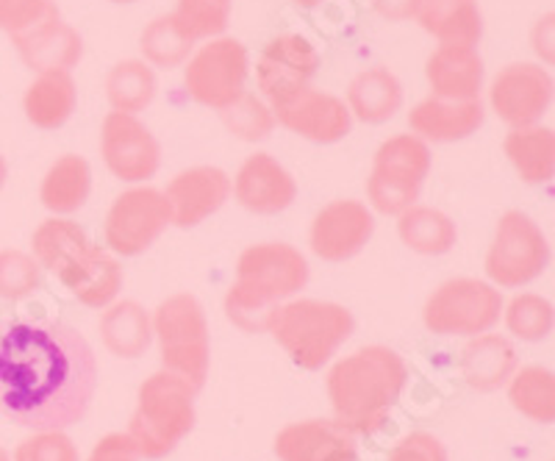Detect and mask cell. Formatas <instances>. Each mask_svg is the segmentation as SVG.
<instances>
[{"label": "cell", "instance_id": "cell-1", "mask_svg": "<svg viewBox=\"0 0 555 461\" xmlns=\"http://www.w3.org/2000/svg\"><path fill=\"white\" fill-rule=\"evenodd\" d=\"M98 386L95 350L62 322L0 325V414L20 428L62 431L87 414Z\"/></svg>", "mask_w": 555, "mask_h": 461}, {"label": "cell", "instance_id": "cell-2", "mask_svg": "<svg viewBox=\"0 0 555 461\" xmlns=\"http://www.w3.org/2000/svg\"><path fill=\"white\" fill-rule=\"evenodd\" d=\"M405 381V361L384 345L361 348L336 361L328 373V398L336 420L353 434H373L400 400Z\"/></svg>", "mask_w": 555, "mask_h": 461}, {"label": "cell", "instance_id": "cell-3", "mask_svg": "<svg viewBox=\"0 0 555 461\" xmlns=\"http://www.w3.org/2000/svg\"><path fill=\"white\" fill-rule=\"evenodd\" d=\"M309 284V261L284 242L247 247L236 265V281L225 295V315L247 334L267 331L272 309Z\"/></svg>", "mask_w": 555, "mask_h": 461}, {"label": "cell", "instance_id": "cell-4", "mask_svg": "<svg viewBox=\"0 0 555 461\" xmlns=\"http://www.w3.org/2000/svg\"><path fill=\"white\" fill-rule=\"evenodd\" d=\"M195 395L192 384L167 370L139 386V404L128 425L139 459H165L195 428Z\"/></svg>", "mask_w": 555, "mask_h": 461}, {"label": "cell", "instance_id": "cell-5", "mask_svg": "<svg viewBox=\"0 0 555 461\" xmlns=\"http://www.w3.org/2000/svg\"><path fill=\"white\" fill-rule=\"evenodd\" d=\"M356 329L353 315L339 304L322 300H295L275 306L267 320L272 340L304 370H322L331 356L350 340Z\"/></svg>", "mask_w": 555, "mask_h": 461}, {"label": "cell", "instance_id": "cell-6", "mask_svg": "<svg viewBox=\"0 0 555 461\" xmlns=\"http://www.w3.org/2000/svg\"><path fill=\"white\" fill-rule=\"evenodd\" d=\"M153 334L158 336V350L167 373H176L192 389L201 392L208 379V322L201 300L195 295H176L156 309Z\"/></svg>", "mask_w": 555, "mask_h": 461}, {"label": "cell", "instance_id": "cell-7", "mask_svg": "<svg viewBox=\"0 0 555 461\" xmlns=\"http://www.w3.org/2000/svg\"><path fill=\"white\" fill-rule=\"evenodd\" d=\"M430 170V151L414 133L391 137L375 153L366 195L380 215H403L420 197Z\"/></svg>", "mask_w": 555, "mask_h": 461}, {"label": "cell", "instance_id": "cell-8", "mask_svg": "<svg viewBox=\"0 0 555 461\" xmlns=\"http://www.w3.org/2000/svg\"><path fill=\"white\" fill-rule=\"evenodd\" d=\"M500 315H503V297L494 286L475 279H455L428 297L423 320L434 334L478 336L494 329Z\"/></svg>", "mask_w": 555, "mask_h": 461}, {"label": "cell", "instance_id": "cell-9", "mask_svg": "<svg viewBox=\"0 0 555 461\" xmlns=\"http://www.w3.org/2000/svg\"><path fill=\"white\" fill-rule=\"evenodd\" d=\"M550 265V245L542 228L522 212L500 217L498 236L486 256V276L498 286L517 290L530 284Z\"/></svg>", "mask_w": 555, "mask_h": 461}, {"label": "cell", "instance_id": "cell-10", "mask_svg": "<svg viewBox=\"0 0 555 461\" xmlns=\"http://www.w3.org/2000/svg\"><path fill=\"white\" fill-rule=\"evenodd\" d=\"M247 51L240 39L215 37L190 59L183 73V87L201 106L217 108L236 101L245 92Z\"/></svg>", "mask_w": 555, "mask_h": 461}, {"label": "cell", "instance_id": "cell-11", "mask_svg": "<svg viewBox=\"0 0 555 461\" xmlns=\"http://www.w3.org/2000/svg\"><path fill=\"white\" fill-rule=\"evenodd\" d=\"M170 222L172 212L165 192L151 190V187L128 190L114 201L108 212L106 242L120 256H139L165 234Z\"/></svg>", "mask_w": 555, "mask_h": 461}, {"label": "cell", "instance_id": "cell-12", "mask_svg": "<svg viewBox=\"0 0 555 461\" xmlns=\"http://www.w3.org/2000/svg\"><path fill=\"white\" fill-rule=\"evenodd\" d=\"M320 71V53L300 34H281L270 39L256 62V81L272 106H281L304 92Z\"/></svg>", "mask_w": 555, "mask_h": 461}, {"label": "cell", "instance_id": "cell-13", "mask_svg": "<svg viewBox=\"0 0 555 461\" xmlns=\"http://www.w3.org/2000/svg\"><path fill=\"white\" fill-rule=\"evenodd\" d=\"M101 153L108 170L128 183L147 181L162 165L156 137L133 114L108 112L101 128Z\"/></svg>", "mask_w": 555, "mask_h": 461}, {"label": "cell", "instance_id": "cell-14", "mask_svg": "<svg viewBox=\"0 0 555 461\" xmlns=\"http://www.w3.org/2000/svg\"><path fill=\"white\" fill-rule=\"evenodd\" d=\"M489 101L508 126H533L553 103V78L539 64H508L494 76Z\"/></svg>", "mask_w": 555, "mask_h": 461}, {"label": "cell", "instance_id": "cell-15", "mask_svg": "<svg viewBox=\"0 0 555 461\" xmlns=\"http://www.w3.org/2000/svg\"><path fill=\"white\" fill-rule=\"evenodd\" d=\"M272 114H275V123L317 145H334L345 140L353 128V114L345 101L311 87L297 92L281 106H272Z\"/></svg>", "mask_w": 555, "mask_h": 461}, {"label": "cell", "instance_id": "cell-16", "mask_svg": "<svg viewBox=\"0 0 555 461\" xmlns=\"http://www.w3.org/2000/svg\"><path fill=\"white\" fill-rule=\"evenodd\" d=\"M375 220L364 203L334 201L328 203L311 226V251L325 261H347L370 242Z\"/></svg>", "mask_w": 555, "mask_h": 461}, {"label": "cell", "instance_id": "cell-17", "mask_svg": "<svg viewBox=\"0 0 555 461\" xmlns=\"http://www.w3.org/2000/svg\"><path fill=\"white\" fill-rule=\"evenodd\" d=\"M281 461H356V434L339 420H306L275 436Z\"/></svg>", "mask_w": 555, "mask_h": 461}, {"label": "cell", "instance_id": "cell-18", "mask_svg": "<svg viewBox=\"0 0 555 461\" xmlns=\"http://www.w3.org/2000/svg\"><path fill=\"white\" fill-rule=\"evenodd\" d=\"M231 195V178L220 167H192L176 176L165 197L178 228H195L222 209Z\"/></svg>", "mask_w": 555, "mask_h": 461}, {"label": "cell", "instance_id": "cell-19", "mask_svg": "<svg viewBox=\"0 0 555 461\" xmlns=\"http://www.w3.org/2000/svg\"><path fill=\"white\" fill-rule=\"evenodd\" d=\"M12 44L34 73H69L83 56L81 34L64 23L62 12L14 37Z\"/></svg>", "mask_w": 555, "mask_h": 461}, {"label": "cell", "instance_id": "cell-20", "mask_svg": "<svg viewBox=\"0 0 555 461\" xmlns=\"http://www.w3.org/2000/svg\"><path fill=\"white\" fill-rule=\"evenodd\" d=\"M234 195L247 212L270 217L295 203L297 183L270 153H256L236 172Z\"/></svg>", "mask_w": 555, "mask_h": 461}, {"label": "cell", "instance_id": "cell-21", "mask_svg": "<svg viewBox=\"0 0 555 461\" xmlns=\"http://www.w3.org/2000/svg\"><path fill=\"white\" fill-rule=\"evenodd\" d=\"M483 103L475 101H444V98H428L416 103L409 114V126L414 137L430 142H459L467 140L483 126Z\"/></svg>", "mask_w": 555, "mask_h": 461}, {"label": "cell", "instance_id": "cell-22", "mask_svg": "<svg viewBox=\"0 0 555 461\" xmlns=\"http://www.w3.org/2000/svg\"><path fill=\"white\" fill-rule=\"evenodd\" d=\"M434 98L444 101H475L483 89V59L475 48L464 44H442L439 51L430 53L425 67Z\"/></svg>", "mask_w": 555, "mask_h": 461}, {"label": "cell", "instance_id": "cell-23", "mask_svg": "<svg viewBox=\"0 0 555 461\" xmlns=\"http://www.w3.org/2000/svg\"><path fill=\"white\" fill-rule=\"evenodd\" d=\"M34 259L39 267L51 270L59 281H67L73 272L81 267L87 259V253L92 251L87 231L73 220H44L42 226L34 231Z\"/></svg>", "mask_w": 555, "mask_h": 461}, {"label": "cell", "instance_id": "cell-24", "mask_svg": "<svg viewBox=\"0 0 555 461\" xmlns=\"http://www.w3.org/2000/svg\"><path fill=\"white\" fill-rule=\"evenodd\" d=\"M414 17L442 44L475 48L483 34L478 0H416Z\"/></svg>", "mask_w": 555, "mask_h": 461}, {"label": "cell", "instance_id": "cell-25", "mask_svg": "<svg viewBox=\"0 0 555 461\" xmlns=\"http://www.w3.org/2000/svg\"><path fill=\"white\" fill-rule=\"evenodd\" d=\"M514 373H517V350L500 334H478L461 354V375L478 392L500 389Z\"/></svg>", "mask_w": 555, "mask_h": 461}, {"label": "cell", "instance_id": "cell-26", "mask_svg": "<svg viewBox=\"0 0 555 461\" xmlns=\"http://www.w3.org/2000/svg\"><path fill=\"white\" fill-rule=\"evenodd\" d=\"M400 106H403V84L386 67H370L347 87V108L356 120L366 126H380L391 120Z\"/></svg>", "mask_w": 555, "mask_h": 461}, {"label": "cell", "instance_id": "cell-27", "mask_svg": "<svg viewBox=\"0 0 555 461\" xmlns=\"http://www.w3.org/2000/svg\"><path fill=\"white\" fill-rule=\"evenodd\" d=\"M76 103L78 89L69 73H39L37 81L28 87L23 108L34 128L56 131L73 117Z\"/></svg>", "mask_w": 555, "mask_h": 461}, {"label": "cell", "instance_id": "cell-28", "mask_svg": "<svg viewBox=\"0 0 555 461\" xmlns=\"http://www.w3.org/2000/svg\"><path fill=\"white\" fill-rule=\"evenodd\" d=\"M101 340L114 356L120 359H139L151 348L153 322L147 311L133 300L106 306L101 317Z\"/></svg>", "mask_w": 555, "mask_h": 461}, {"label": "cell", "instance_id": "cell-29", "mask_svg": "<svg viewBox=\"0 0 555 461\" xmlns=\"http://www.w3.org/2000/svg\"><path fill=\"white\" fill-rule=\"evenodd\" d=\"M64 286L89 309H106L122 290V267L103 247L92 245L87 259Z\"/></svg>", "mask_w": 555, "mask_h": 461}, {"label": "cell", "instance_id": "cell-30", "mask_svg": "<svg viewBox=\"0 0 555 461\" xmlns=\"http://www.w3.org/2000/svg\"><path fill=\"white\" fill-rule=\"evenodd\" d=\"M89 190H92V170H89L87 158L67 153L48 170L39 197H42L44 209L56 212V215H73L87 203Z\"/></svg>", "mask_w": 555, "mask_h": 461}, {"label": "cell", "instance_id": "cell-31", "mask_svg": "<svg viewBox=\"0 0 555 461\" xmlns=\"http://www.w3.org/2000/svg\"><path fill=\"white\" fill-rule=\"evenodd\" d=\"M505 156L512 158L528 183H544L555 172V137L550 128L519 126L505 137Z\"/></svg>", "mask_w": 555, "mask_h": 461}, {"label": "cell", "instance_id": "cell-32", "mask_svg": "<svg viewBox=\"0 0 555 461\" xmlns=\"http://www.w3.org/2000/svg\"><path fill=\"white\" fill-rule=\"evenodd\" d=\"M398 231L400 240L411 247L414 253L423 256H442V253L453 251L459 231L455 222L439 209H428V206H411L403 215H398Z\"/></svg>", "mask_w": 555, "mask_h": 461}, {"label": "cell", "instance_id": "cell-33", "mask_svg": "<svg viewBox=\"0 0 555 461\" xmlns=\"http://www.w3.org/2000/svg\"><path fill=\"white\" fill-rule=\"evenodd\" d=\"M106 98L114 112H142L156 98V73L151 64L137 62V59L114 64L106 78Z\"/></svg>", "mask_w": 555, "mask_h": 461}, {"label": "cell", "instance_id": "cell-34", "mask_svg": "<svg viewBox=\"0 0 555 461\" xmlns=\"http://www.w3.org/2000/svg\"><path fill=\"white\" fill-rule=\"evenodd\" d=\"M508 384V400L519 414L533 423L550 425L555 420V381L544 367H522L512 375Z\"/></svg>", "mask_w": 555, "mask_h": 461}, {"label": "cell", "instance_id": "cell-35", "mask_svg": "<svg viewBox=\"0 0 555 461\" xmlns=\"http://www.w3.org/2000/svg\"><path fill=\"white\" fill-rule=\"evenodd\" d=\"M192 48H195V39L186 37V31L178 26L172 14L153 20L139 37V51H142L145 62L153 67H162V71L181 67L192 56Z\"/></svg>", "mask_w": 555, "mask_h": 461}, {"label": "cell", "instance_id": "cell-36", "mask_svg": "<svg viewBox=\"0 0 555 461\" xmlns=\"http://www.w3.org/2000/svg\"><path fill=\"white\" fill-rule=\"evenodd\" d=\"M231 7L234 0H178L172 17L186 31V37L201 42V39H215L225 31Z\"/></svg>", "mask_w": 555, "mask_h": 461}, {"label": "cell", "instance_id": "cell-37", "mask_svg": "<svg viewBox=\"0 0 555 461\" xmlns=\"http://www.w3.org/2000/svg\"><path fill=\"white\" fill-rule=\"evenodd\" d=\"M553 304L542 295H517L505 309V325L514 336L525 342H539L553 331Z\"/></svg>", "mask_w": 555, "mask_h": 461}, {"label": "cell", "instance_id": "cell-38", "mask_svg": "<svg viewBox=\"0 0 555 461\" xmlns=\"http://www.w3.org/2000/svg\"><path fill=\"white\" fill-rule=\"evenodd\" d=\"M222 123L228 126V131L236 133L240 140L256 142L267 140L275 128V114L267 106L261 98H253L247 92H242L231 106L222 108Z\"/></svg>", "mask_w": 555, "mask_h": 461}, {"label": "cell", "instance_id": "cell-39", "mask_svg": "<svg viewBox=\"0 0 555 461\" xmlns=\"http://www.w3.org/2000/svg\"><path fill=\"white\" fill-rule=\"evenodd\" d=\"M39 286V265L23 251L0 253V297L23 300Z\"/></svg>", "mask_w": 555, "mask_h": 461}, {"label": "cell", "instance_id": "cell-40", "mask_svg": "<svg viewBox=\"0 0 555 461\" xmlns=\"http://www.w3.org/2000/svg\"><path fill=\"white\" fill-rule=\"evenodd\" d=\"M53 14H59L53 0H0V31L14 39Z\"/></svg>", "mask_w": 555, "mask_h": 461}, {"label": "cell", "instance_id": "cell-41", "mask_svg": "<svg viewBox=\"0 0 555 461\" xmlns=\"http://www.w3.org/2000/svg\"><path fill=\"white\" fill-rule=\"evenodd\" d=\"M14 461H78V450L62 431H39L37 436L17 445Z\"/></svg>", "mask_w": 555, "mask_h": 461}, {"label": "cell", "instance_id": "cell-42", "mask_svg": "<svg viewBox=\"0 0 555 461\" xmlns=\"http://www.w3.org/2000/svg\"><path fill=\"white\" fill-rule=\"evenodd\" d=\"M389 461H448V450L436 436L411 434L391 450Z\"/></svg>", "mask_w": 555, "mask_h": 461}, {"label": "cell", "instance_id": "cell-43", "mask_svg": "<svg viewBox=\"0 0 555 461\" xmlns=\"http://www.w3.org/2000/svg\"><path fill=\"white\" fill-rule=\"evenodd\" d=\"M89 461H139V453L128 434H108L95 445Z\"/></svg>", "mask_w": 555, "mask_h": 461}, {"label": "cell", "instance_id": "cell-44", "mask_svg": "<svg viewBox=\"0 0 555 461\" xmlns=\"http://www.w3.org/2000/svg\"><path fill=\"white\" fill-rule=\"evenodd\" d=\"M373 7L389 20H409L416 12V0H373Z\"/></svg>", "mask_w": 555, "mask_h": 461}, {"label": "cell", "instance_id": "cell-45", "mask_svg": "<svg viewBox=\"0 0 555 461\" xmlns=\"http://www.w3.org/2000/svg\"><path fill=\"white\" fill-rule=\"evenodd\" d=\"M533 44H537V53L547 62H553V14L542 20L533 31Z\"/></svg>", "mask_w": 555, "mask_h": 461}, {"label": "cell", "instance_id": "cell-46", "mask_svg": "<svg viewBox=\"0 0 555 461\" xmlns=\"http://www.w3.org/2000/svg\"><path fill=\"white\" fill-rule=\"evenodd\" d=\"M7 176H9V167H7V158L0 156V190L7 187Z\"/></svg>", "mask_w": 555, "mask_h": 461}, {"label": "cell", "instance_id": "cell-47", "mask_svg": "<svg viewBox=\"0 0 555 461\" xmlns=\"http://www.w3.org/2000/svg\"><path fill=\"white\" fill-rule=\"evenodd\" d=\"M297 7H306V9H311V7H317V3H320V0H295Z\"/></svg>", "mask_w": 555, "mask_h": 461}, {"label": "cell", "instance_id": "cell-48", "mask_svg": "<svg viewBox=\"0 0 555 461\" xmlns=\"http://www.w3.org/2000/svg\"><path fill=\"white\" fill-rule=\"evenodd\" d=\"M0 461H12V459H9V453H7V450H3V448H0Z\"/></svg>", "mask_w": 555, "mask_h": 461}, {"label": "cell", "instance_id": "cell-49", "mask_svg": "<svg viewBox=\"0 0 555 461\" xmlns=\"http://www.w3.org/2000/svg\"><path fill=\"white\" fill-rule=\"evenodd\" d=\"M112 3H120L122 7V3H137V0H112Z\"/></svg>", "mask_w": 555, "mask_h": 461}]
</instances>
